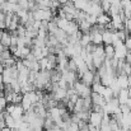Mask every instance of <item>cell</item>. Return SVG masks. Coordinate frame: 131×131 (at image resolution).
<instances>
[{
    "mask_svg": "<svg viewBox=\"0 0 131 131\" xmlns=\"http://www.w3.org/2000/svg\"><path fill=\"white\" fill-rule=\"evenodd\" d=\"M0 12H1V8H0Z\"/></svg>",
    "mask_w": 131,
    "mask_h": 131,
    "instance_id": "b9f144b4",
    "label": "cell"
},
{
    "mask_svg": "<svg viewBox=\"0 0 131 131\" xmlns=\"http://www.w3.org/2000/svg\"><path fill=\"white\" fill-rule=\"evenodd\" d=\"M111 17L107 14V13H102L101 15H98L97 17V24L98 26H102V27H104L106 28V26L107 24H110L111 23Z\"/></svg>",
    "mask_w": 131,
    "mask_h": 131,
    "instance_id": "9c48e42d",
    "label": "cell"
},
{
    "mask_svg": "<svg viewBox=\"0 0 131 131\" xmlns=\"http://www.w3.org/2000/svg\"><path fill=\"white\" fill-rule=\"evenodd\" d=\"M127 52H129V50L125 46V43L120 45V46L115 47V59H117V60H125Z\"/></svg>",
    "mask_w": 131,
    "mask_h": 131,
    "instance_id": "5b68a950",
    "label": "cell"
},
{
    "mask_svg": "<svg viewBox=\"0 0 131 131\" xmlns=\"http://www.w3.org/2000/svg\"><path fill=\"white\" fill-rule=\"evenodd\" d=\"M32 53H33V56L36 57L37 61L42 60V59L45 57L43 53H42V48H41V47H35V46H33V48H32Z\"/></svg>",
    "mask_w": 131,
    "mask_h": 131,
    "instance_id": "2e32d148",
    "label": "cell"
},
{
    "mask_svg": "<svg viewBox=\"0 0 131 131\" xmlns=\"http://www.w3.org/2000/svg\"><path fill=\"white\" fill-rule=\"evenodd\" d=\"M3 112H4V108H3V107L0 106V113H3Z\"/></svg>",
    "mask_w": 131,
    "mask_h": 131,
    "instance_id": "8d00e7d4",
    "label": "cell"
},
{
    "mask_svg": "<svg viewBox=\"0 0 131 131\" xmlns=\"http://www.w3.org/2000/svg\"><path fill=\"white\" fill-rule=\"evenodd\" d=\"M53 127H55V122H53V120H52L50 116H47V117L45 118L43 129L45 130H51V129H53Z\"/></svg>",
    "mask_w": 131,
    "mask_h": 131,
    "instance_id": "ac0fdd59",
    "label": "cell"
},
{
    "mask_svg": "<svg viewBox=\"0 0 131 131\" xmlns=\"http://www.w3.org/2000/svg\"><path fill=\"white\" fill-rule=\"evenodd\" d=\"M104 53H106V59H113L115 57V47L112 45L104 46Z\"/></svg>",
    "mask_w": 131,
    "mask_h": 131,
    "instance_id": "9a60e30c",
    "label": "cell"
},
{
    "mask_svg": "<svg viewBox=\"0 0 131 131\" xmlns=\"http://www.w3.org/2000/svg\"><path fill=\"white\" fill-rule=\"evenodd\" d=\"M0 106H1L4 110L6 108V106H8V101H6V98H5V97L0 98Z\"/></svg>",
    "mask_w": 131,
    "mask_h": 131,
    "instance_id": "4316f807",
    "label": "cell"
},
{
    "mask_svg": "<svg viewBox=\"0 0 131 131\" xmlns=\"http://www.w3.org/2000/svg\"><path fill=\"white\" fill-rule=\"evenodd\" d=\"M90 33V38H92V43L95 46H101L103 45V36L99 32H89Z\"/></svg>",
    "mask_w": 131,
    "mask_h": 131,
    "instance_id": "8fae6325",
    "label": "cell"
},
{
    "mask_svg": "<svg viewBox=\"0 0 131 131\" xmlns=\"http://www.w3.org/2000/svg\"><path fill=\"white\" fill-rule=\"evenodd\" d=\"M90 99H92V103H93V106H98V107H103L104 104H106V99H104V97L103 95H101V94H98V93H92V95H90Z\"/></svg>",
    "mask_w": 131,
    "mask_h": 131,
    "instance_id": "52a82bcc",
    "label": "cell"
},
{
    "mask_svg": "<svg viewBox=\"0 0 131 131\" xmlns=\"http://www.w3.org/2000/svg\"><path fill=\"white\" fill-rule=\"evenodd\" d=\"M125 46L127 47V50L131 51V36H129L127 38H126V41H125Z\"/></svg>",
    "mask_w": 131,
    "mask_h": 131,
    "instance_id": "83f0119b",
    "label": "cell"
},
{
    "mask_svg": "<svg viewBox=\"0 0 131 131\" xmlns=\"http://www.w3.org/2000/svg\"><path fill=\"white\" fill-rule=\"evenodd\" d=\"M0 42L3 43V46H4L5 48H9V47L12 46V33L4 31V33H3V36H1V38H0Z\"/></svg>",
    "mask_w": 131,
    "mask_h": 131,
    "instance_id": "7c38bea8",
    "label": "cell"
},
{
    "mask_svg": "<svg viewBox=\"0 0 131 131\" xmlns=\"http://www.w3.org/2000/svg\"><path fill=\"white\" fill-rule=\"evenodd\" d=\"M117 99L120 102V104H127L129 99H130V95H129V89H121L118 95H117Z\"/></svg>",
    "mask_w": 131,
    "mask_h": 131,
    "instance_id": "30bf717a",
    "label": "cell"
},
{
    "mask_svg": "<svg viewBox=\"0 0 131 131\" xmlns=\"http://www.w3.org/2000/svg\"><path fill=\"white\" fill-rule=\"evenodd\" d=\"M120 110H121V113H122V115H127V113L131 112L127 104H120Z\"/></svg>",
    "mask_w": 131,
    "mask_h": 131,
    "instance_id": "484cf974",
    "label": "cell"
},
{
    "mask_svg": "<svg viewBox=\"0 0 131 131\" xmlns=\"http://www.w3.org/2000/svg\"><path fill=\"white\" fill-rule=\"evenodd\" d=\"M125 61L127 62V64H130L131 65V51L127 52V55H126V59H125Z\"/></svg>",
    "mask_w": 131,
    "mask_h": 131,
    "instance_id": "f1b7e54d",
    "label": "cell"
},
{
    "mask_svg": "<svg viewBox=\"0 0 131 131\" xmlns=\"http://www.w3.org/2000/svg\"><path fill=\"white\" fill-rule=\"evenodd\" d=\"M0 131H1V129H0Z\"/></svg>",
    "mask_w": 131,
    "mask_h": 131,
    "instance_id": "ee69618b",
    "label": "cell"
},
{
    "mask_svg": "<svg viewBox=\"0 0 131 131\" xmlns=\"http://www.w3.org/2000/svg\"><path fill=\"white\" fill-rule=\"evenodd\" d=\"M68 69H69L70 71H75V73H78L77 62H75L74 59H70V60H69V62H68Z\"/></svg>",
    "mask_w": 131,
    "mask_h": 131,
    "instance_id": "7402d4cb",
    "label": "cell"
},
{
    "mask_svg": "<svg viewBox=\"0 0 131 131\" xmlns=\"http://www.w3.org/2000/svg\"><path fill=\"white\" fill-rule=\"evenodd\" d=\"M116 80L118 83V85L121 87V89H129L130 88V83H129V77L126 74H118L116 77Z\"/></svg>",
    "mask_w": 131,
    "mask_h": 131,
    "instance_id": "ba28073f",
    "label": "cell"
},
{
    "mask_svg": "<svg viewBox=\"0 0 131 131\" xmlns=\"http://www.w3.org/2000/svg\"><path fill=\"white\" fill-rule=\"evenodd\" d=\"M85 20H87L88 23L93 27V26H95L97 24V15H92V14H87V18H85Z\"/></svg>",
    "mask_w": 131,
    "mask_h": 131,
    "instance_id": "603a6c76",
    "label": "cell"
},
{
    "mask_svg": "<svg viewBox=\"0 0 131 131\" xmlns=\"http://www.w3.org/2000/svg\"><path fill=\"white\" fill-rule=\"evenodd\" d=\"M94 78H95V73L90 71V70H88L84 74L79 75V80H82L84 84H87L88 87H92L94 84Z\"/></svg>",
    "mask_w": 131,
    "mask_h": 131,
    "instance_id": "277c9868",
    "label": "cell"
},
{
    "mask_svg": "<svg viewBox=\"0 0 131 131\" xmlns=\"http://www.w3.org/2000/svg\"><path fill=\"white\" fill-rule=\"evenodd\" d=\"M29 73H31V70L28 69V68H23L22 70H19V74H18V82H19V84H20V87L22 85H24V84H27L28 83V78H29Z\"/></svg>",
    "mask_w": 131,
    "mask_h": 131,
    "instance_id": "8992f818",
    "label": "cell"
},
{
    "mask_svg": "<svg viewBox=\"0 0 131 131\" xmlns=\"http://www.w3.org/2000/svg\"><path fill=\"white\" fill-rule=\"evenodd\" d=\"M1 131H12V129H9V127H4Z\"/></svg>",
    "mask_w": 131,
    "mask_h": 131,
    "instance_id": "e575fe53",
    "label": "cell"
},
{
    "mask_svg": "<svg viewBox=\"0 0 131 131\" xmlns=\"http://www.w3.org/2000/svg\"><path fill=\"white\" fill-rule=\"evenodd\" d=\"M29 1H36V3H37V1H38V0H29Z\"/></svg>",
    "mask_w": 131,
    "mask_h": 131,
    "instance_id": "ab89813d",
    "label": "cell"
},
{
    "mask_svg": "<svg viewBox=\"0 0 131 131\" xmlns=\"http://www.w3.org/2000/svg\"><path fill=\"white\" fill-rule=\"evenodd\" d=\"M18 5L20 6V9L28 10V6H29V0H19V1H18Z\"/></svg>",
    "mask_w": 131,
    "mask_h": 131,
    "instance_id": "d4e9b609",
    "label": "cell"
},
{
    "mask_svg": "<svg viewBox=\"0 0 131 131\" xmlns=\"http://www.w3.org/2000/svg\"><path fill=\"white\" fill-rule=\"evenodd\" d=\"M103 116H104V113H102V112H94V111H90V113H89V124L90 125H94V126H97V127H101V125H102V121H103Z\"/></svg>",
    "mask_w": 131,
    "mask_h": 131,
    "instance_id": "3957f363",
    "label": "cell"
},
{
    "mask_svg": "<svg viewBox=\"0 0 131 131\" xmlns=\"http://www.w3.org/2000/svg\"><path fill=\"white\" fill-rule=\"evenodd\" d=\"M92 43V38H90V33H83V37L80 40V45L83 47H87Z\"/></svg>",
    "mask_w": 131,
    "mask_h": 131,
    "instance_id": "e0dca14e",
    "label": "cell"
},
{
    "mask_svg": "<svg viewBox=\"0 0 131 131\" xmlns=\"http://www.w3.org/2000/svg\"><path fill=\"white\" fill-rule=\"evenodd\" d=\"M112 35H113V32L104 29V32L102 33V36H103V45H104V46L112 45Z\"/></svg>",
    "mask_w": 131,
    "mask_h": 131,
    "instance_id": "5bb4252c",
    "label": "cell"
},
{
    "mask_svg": "<svg viewBox=\"0 0 131 131\" xmlns=\"http://www.w3.org/2000/svg\"><path fill=\"white\" fill-rule=\"evenodd\" d=\"M0 57H1V60L4 61V60L12 59V57H13V53L10 52V50H9V48H5L4 51H1V52H0Z\"/></svg>",
    "mask_w": 131,
    "mask_h": 131,
    "instance_id": "d6986e66",
    "label": "cell"
},
{
    "mask_svg": "<svg viewBox=\"0 0 131 131\" xmlns=\"http://www.w3.org/2000/svg\"><path fill=\"white\" fill-rule=\"evenodd\" d=\"M1 20H5V13H3V12H0V22Z\"/></svg>",
    "mask_w": 131,
    "mask_h": 131,
    "instance_id": "d6a6232c",
    "label": "cell"
},
{
    "mask_svg": "<svg viewBox=\"0 0 131 131\" xmlns=\"http://www.w3.org/2000/svg\"><path fill=\"white\" fill-rule=\"evenodd\" d=\"M48 131H62V130H61V129H59V127H56V126H55V127H53V129H51V130H48Z\"/></svg>",
    "mask_w": 131,
    "mask_h": 131,
    "instance_id": "836d02e7",
    "label": "cell"
},
{
    "mask_svg": "<svg viewBox=\"0 0 131 131\" xmlns=\"http://www.w3.org/2000/svg\"><path fill=\"white\" fill-rule=\"evenodd\" d=\"M61 74H62V79H64V80L69 84V88L74 87L75 82H78V79H79V77L77 75L78 73H75V71H70L69 69L64 70Z\"/></svg>",
    "mask_w": 131,
    "mask_h": 131,
    "instance_id": "7a4b0ae2",
    "label": "cell"
},
{
    "mask_svg": "<svg viewBox=\"0 0 131 131\" xmlns=\"http://www.w3.org/2000/svg\"><path fill=\"white\" fill-rule=\"evenodd\" d=\"M70 1H73V3H75V1H77V0H70Z\"/></svg>",
    "mask_w": 131,
    "mask_h": 131,
    "instance_id": "60d3db41",
    "label": "cell"
},
{
    "mask_svg": "<svg viewBox=\"0 0 131 131\" xmlns=\"http://www.w3.org/2000/svg\"><path fill=\"white\" fill-rule=\"evenodd\" d=\"M15 32H17V36H18V37H26L27 28H26V26H22V24H19V27H18V29H17Z\"/></svg>",
    "mask_w": 131,
    "mask_h": 131,
    "instance_id": "44dd1931",
    "label": "cell"
},
{
    "mask_svg": "<svg viewBox=\"0 0 131 131\" xmlns=\"http://www.w3.org/2000/svg\"><path fill=\"white\" fill-rule=\"evenodd\" d=\"M57 1H59V3H60V4H61V6H62V5H66V4H68V1H69V0H57Z\"/></svg>",
    "mask_w": 131,
    "mask_h": 131,
    "instance_id": "1f68e13d",
    "label": "cell"
},
{
    "mask_svg": "<svg viewBox=\"0 0 131 131\" xmlns=\"http://www.w3.org/2000/svg\"><path fill=\"white\" fill-rule=\"evenodd\" d=\"M129 83H130V87H131V75H129Z\"/></svg>",
    "mask_w": 131,
    "mask_h": 131,
    "instance_id": "74e56055",
    "label": "cell"
},
{
    "mask_svg": "<svg viewBox=\"0 0 131 131\" xmlns=\"http://www.w3.org/2000/svg\"><path fill=\"white\" fill-rule=\"evenodd\" d=\"M38 62H40L41 70H47V66H48V57H43V59L40 60Z\"/></svg>",
    "mask_w": 131,
    "mask_h": 131,
    "instance_id": "cb8c5ba5",
    "label": "cell"
},
{
    "mask_svg": "<svg viewBox=\"0 0 131 131\" xmlns=\"http://www.w3.org/2000/svg\"><path fill=\"white\" fill-rule=\"evenodd\" d=\"M74 89L77 92V94L80 97V98H88L92 95L93 90H92V87H88L87 84H84L82 80H78L75 82L74 84Z\"/></svg>",
    "mask_w": 131,
    "mask_h": 131,
    "instance_id": "6da1fadb",
    "label": "cell"
},
{
    "mask_svg": "<svg viewBox=\"0 0 131 131\" xmlns=\"http://www.w3.org/2000/svg\"><path fill=\"white\" fill-rule=\"evenodd\" d=\"M5 1H6V0H0V5H3V4H4Z\"/></svg>",
    "mask_w": 131,
    "mask_h": 131,
    "instance_id": "d590c367",
    "label": "cell"
},
{
    "mask_svg": "<svg viewBox=\"0 0 131 131\" xmlns=\"http://www.w3.org/2000/svg\"><path fill=\"white\" fill-rule=\"evenodd\" d=\"M110 3L112 5H120L121 4V0H110Z\"/></svg>",
    "mask_w": 131,
    "mask_h": 131,
    "instance_id": "4dcf8cb0",
    "label": "cell"
},
{
    "mask_svg": "<svg viewBox=\"0 0 131 131\" xmlns=\"http://www.w3.org/2000/svg\"><path fill=\"white\" fill-rule=\"evenodd\" d=\"M4 127H6V124H5V120H4V118H0V129L3 130Z\"/></svg>",
    "mask_w": 131,
    "mask_h": 131,
    "instance_id": "f546056e",
    "label": "cell"
},
{
    "mask_svg": "<svg viewBox=\"0 0 131 131\" xmlns=\"http://www.w3.org/2000/svg\"><path fill=\"white\" fill-rule=\"evenodd\" d=\"M111 3H110V0H103L102 3H101V6H102V9H103V13H107L108 14V12H110V9H111Z\"/></svg>",
    "mask_w": 131,
    "mask_h": 131,
    "instance_id": "ffe728a7",
    "label": "cell"
},
{
    "mask_svg": "<svg viewBox=\"0 0 131 131\" xmlns=\"http://www.w3.org/2000/svg\"><path fill=\"white\" fill-rule=\"evenodd\" d=\"M4 120H5V124H6V127H9V129H12V130H14L15 129V120L9 115V113H4Z\"/></svg>",
    "mask_w": 131,
    "mask_h": 131,
    "instance_id": "4fadbf2b",
    "label": "cell"
},
{
    "mask_svg": "<svg viewBox=\"0 0 131 131\" xmlns=\"http://www.w3.org/2000/svg\"><path fill=\"white\" fill-rule=\"evenodd\" d=\"M12 131H20L19 129H14V130H12Z\"/></svg>",
    "mask_w": 131,
    "mask_h": 131,
    "instance_id": "f35d334b",
    "label": "cell"
},
{
    "mask_svg": "<svg viewBox=\"0 0 131 131\" xmlns=\"http://www.w3.org/2000/svg\"><path fill=\"white\" fill-rule=\"evenodd\" d=\"M45 131H48V130H45Z\"/></svg>",
    "mask_w": 131,
    "mask_h": 131,
    "instance_id": "7bdbcfd3",
    "label": "cell"
}]
</instances>
